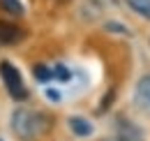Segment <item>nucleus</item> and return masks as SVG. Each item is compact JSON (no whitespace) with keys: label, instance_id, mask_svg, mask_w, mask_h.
<instances>
[{"label":"nucleus","instance_id":"8","mask_svg":"<svg viewBox=\"0 0 150 141\" xmlns=\"http://www.w3.org/2000/svg\"><path fill=\"white\" fill-rule=\"evenodd\" d=\"M35 79L37 81H51L53 79V72L49 70L46 65H35Z\"/></svg>","mask_w":150,"mask_h":141},{"label":"nucleus","instance_id":"1","mask_svg":"<svg viewBox=\"0 0 150 141\" xmlns=\"http://www.w3.org/2000/svg\"><path fill=\"white\" fill-rule=\"evenodd\" d=\"M51 116L42 111H30V109H16L12 113V132L21 141H37L51 130Z\"/></svg>","mask_w":150,"mask_h":141},{"label":"nucleus","instance_id":"6","mask_svg":"<svg viewBox=\"0 0 150 141\" xmlns=\"http://www.w3.org/2000/svg\"><path fill=\"white\" fill-rule=\"evenodd\" d=\"M127 5H129L139 16H143V19L150 21V0H127Z\"/></svg>","mask_w":150,"mask_h":141},{"label":"nucleus","instance_id":"10","mask_svg":"<svg viewBox=\"0 0 150 141\" xmlns=\"http://www.w3.org/2000/svg\"><path fill=\"white\" fill-rule=\"evenodd\" d=\"M46 97L53 100V102H58V100H60V93H58L56 88H49V90H46Z\"/></svg>","mask_w":150,"mask_h":141},{"label":"nucleus","instance_id":"2","mask_svg":"<svg viewBox=\"0 0 150 141\" xmlns=\"http://www.w3.org/2000/svg\"><path fill=\"white\" fill-rule=\"evenodd\" d=\"M0 76H2V83H5V88L7 93L14 97V100H25L28 97V90L23 86V79H21V72L12 65V63H7V60H2L0 63Z\"/></svg>","mask_w":150,"mask_h":141},{"label":"nucleus","instance_id":"5","mask_svg":"<svg viewBox=\"0 0 150 141\" xmlns=\"http://www.w3.org/2000/svg\"><path fill=\"white\" fill-rule=\"evenodd\" d=\"M67 125H69V130L74 132L76 137H90L93 134V123L86 120V118H81V116H72L67 120Z\"/></svg>","mask_w":150,"mask_h":141},{"label":"nucleus","instance_id":"7","mask_svg":"<svg viewBox=\"0 0 150 141\" xmlns=\"http://www.w3.org/2000/svg\"><path fill=\"white\" fill-rule=\"evenodd\" d=\"M0 7L7 14H12V16H21L23 14V5H21L19 0H0Z\"/></svg>","mask_w":150,"mask_h":141},{"label":"nucleus","instance_id":"11","mask_svg":"<svg viewBox=\"0 0 150 141\" xmlns=\"http://www.w3.org/2000/svg\"><path fill=\"white\" fill-rule=\"evenodd\" d=\"M99 5H115V0H97Z\"/></svg>","mask_w":150,"mask_h":141},{"label":"nucleus","instance_id":"3","mask_svg":"<svg viewBox=\"0 0 150 141\" xmlns=\"http://www.w3.org/2000/svg\"><path fill=\"white\" fill-rule=\"evenodd\" d=\"M23 37H25V30H23V28L14 26V23H7V21H0V44H2V46L19 44Z\"/></svg>","mask_w":150,"mask_h":141},{"label":"nucleus","instance_id":"4","mask_svg":"<svg viewBox=\"0 0 150 141\" xmlns=\"http://www.w3.org/2000/svg\"><path fill=\"white\" fill-rule=\"evenodd\" d=\"M134 102L141 106L143 111H150V74L139 79L136 90H134Z\"/></svg>","mask_w":150,"mask_h":141},{"label":"nucleus","instance_id":"13","mask_svg":"<svg viewBox=\"0 0 150 141\" xmlns=\"http://www.w3.org/2000/svg\"><path fill=\"white\" fill-rule=\"evenodd\" d=\"M0 141H2V139H0Z\"/></svg>","mask_w":150,"mask_h":141},{"label":"nucleus","instance_id":"9","mask_svg":"<svg viewBox=\"0 0 150 141\" xmlns=\"http://www.w3.org/2000/svg\"><path fill=\"white\" fill-rule=\"evenodd\" d=\"M53 79H60V81H69V79H72V72L67 70L65 65H56V70H53Z\"/></svg>","mask_w":150,"mask_h":141},{"label":"nucleus","instance_id":"12","mask_svg":"<svg viewBox=\"0 0 150 141\" xmlns=\"http://www.w3.org/2000/svg\"><path fill=\"white\" fill-rule=\"evenodd\" d=\"M60 2H67V0H60Z\"/></svg>","mask_w":150,"mask_h":141}]
</instances>
